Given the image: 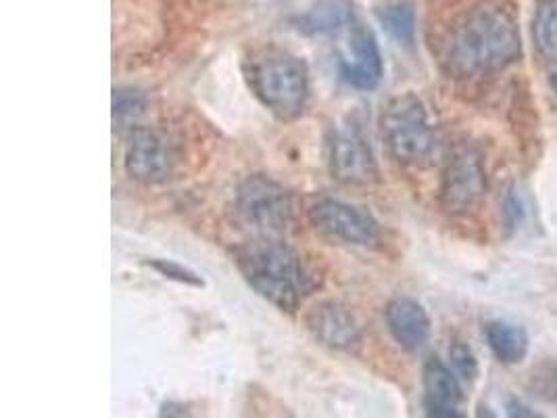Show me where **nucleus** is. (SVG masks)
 <instances>
[{
    "instance_id": "nucleus-1",
    "label": "nucleus",
    "mask_w": 557,
    "mask_h": 418,
    "mask_svg": "<svg viewBox=\"0 0 557 418\" xmlns=\"http://www.w3.org/2000/svg\"><path fill=\"white\" fill-rule=\"evenodd\" d=\"M522 54V40L511 13L493 2H482L451 29L443 67L454 78H476L499 72Z\"/></svg>"
},
{
    "instance_id": "nucleus-2",
    "label": "nucleus",
    "mask_w": 557,
    "mask_h": 418,
    "mask_svg": "<svg viewBox=\"0 0 557 418\" xmlns=\"http://www.w3.org/2000/svg\"><path fill=\"white\" fill-rule=\"evenodd\" d=\"M234 263L247 285L282 312H297L318 287L304 258L274 236H257L236 247Z\"/></svg>"
},
{
    "instance_id": "nucleus-3",
    "label": "nucleus",
    "mask_w": 557,
    "mask_h": 418,
    "mask_svg": "<svg viewBox=\"0 0 557 418\" xmlns=\"http://www.w3.org/2000/svg\"><path fill=\"white\" fill-rule=\"evenodd\" d=\"M245 76L257 101L282 122H293L309 99V70L304 59L276 47L251 52Z\"/></svg>"
},
{
    "instance_id": "nucleus-4",
    "label": "nucleus",
    "mask_w": 557,
    "mask_h": 418,
    "mask_svg": "<svg viewBox=\"0 0 557 418\" xmlns=\"http://www.w3.org/2000/svg\"><path fill=\"white\" fill-rule=\"evenodd\" d=\"M381 128L388 153L401 163L424 165L436 151V132L416 95H401L386 104Z\"/></svg>"
},
{
    "instance_id": "nucleus-5",
    "label": "nucleus",
    "mask_w": 557,
    "mask_h": 418,
    "mask_svg": "<svg viewBox=\"0 0 557 418\" xmlns=\"http://www.w3.org/2000/svg\"><path fill=\"white\" fill-rule=\"evenodd\" d=\"M236 213L257 236H280L293 220V199L282 184L270 176L253 174L238 184Z\"/></svg>"
},
{
    "instance_id": "nucleus-6",
    "label": "nucleus",
    "mask_w": 557,
    "mask_h": 418,
    "mask_svg": "<svg viewBox=\"0 0 557 418\" xmlns=\"http://www.w3.org/2000/svg\"><path fill=\"white\" fill-rule=\"evenodd\" d=\"M486 172L474 147H459L449 157L441 179V206L451 216H468L484 199Z\"/></svg>"
},
{
    "instance_id": "nucleus-7",
    "label": "nucleus",
    "mask_w": 557,
    "mask_h": 418,
    "mask_svg": "<svg viewBox=\"0 0 557 418\" xmlns=\"http://www.w3.org/2000/svg\"><path fill=\"white\" fill-rule=\"evenodd\" d=\"M309 224L332 241L357 247H374L381 241V224L361 208L336 199H318L307 209Z\"/></svg>"
},
{
    "instance_id": "nucleus-8",
    "label": "nucleus",
    "mask_w": 557,
    "mask_h": 418,
    "mask_svg": "<svg viewBox=\"0 0 557 418\" xmlns=\"http://www.w3.org/2000/svg\"><path fill=\"white\" fill-rule=\"evenodd\" d=\"M176 161V147L165 132L147 126L129 132L124 153L129 179L143 184L165 183L174 176Z\"/></svg>"
},
{
    "instance_id": "nucleus-9",
    "label": "nucleus",
    "mask_w": 557,
    "mask_h": 418,
    "mask_svg": "<svg viewBox=\"0 0 557 418\" xmlns=\"http://www.w3.org/2000/svg\"><path fill=\"white\" fill-rule=\"evenodd\" d=\"M338 72L357 90H374L384 76L381 49L370 27L351 22L336 45Z\"/></svg>"
},
{
    "instance_id": "nucleus-10",
    "label": "nucleus",
    "mask_w": 557,
    "mask_h": 418,
    "mask_svg": "<svg viewBox=\"0 0 557 418\" xmlns=\"http://www.w3.org/2000/svg\"><path fill=\"white\" fill-rule=\"evenodd\" d=\"M330 172L338 183L372 184L379 181V163L363 132L354 122L332 128L329 140Z\"/></svg>"
},
{
    "instance_id": "nucleus-11",
    "label": "nucleus",
    "mask_w": 557,
    "mask_h": 418,
    "mask_svg": "<svg viewBox=\"0 0 557 418\" xmlns=\"http://www.w3.org/2000/svg\"><path fill=\"white\" fill-rule=\"evenodd\" d=\"M305 324L309 333L330 349L355 352L361 345V329L354 312L338 302L315 304L305 316Z\"/></svg>"
},
{
    "instance_id": "nucleus-12",
    "label": "nucleus",
    "mask_w": 557,
    "mask_h": 418,
    "mask_svg": "<svg viewBox=\"0 0 557 418\" xmlns=\"http://www.w3.org/2000/svg\"><path fill=\"white\" fill-rule=\"evenodd\" d=\"M384 318L393 340L409 354H418L429 345L432 335L431 318L416 299H391L384 310Z\"/></svg>"
},
{
    "instance_id": "nucleus-13",
    "label": "nucleus",
    "mask_w": 557,
    "mask_h": 418,
    "mask_svg": "<svg viewBox=\"0 0 557 418\" xmlns=\"http://www.w3.org/2000/svg\"><path fill=\"white\" fill-rule=\"evenodd\" d=\"M463 404V392L456 370L431 358L424 366V408L429 417L459 418Z\"/></svg>"
},
{
    "instance_id": "nucleus-14",
    "label": "nucleus",
    "mask_w": 557,
    "mask_h": 418,
    "mask_svg": "<svg viewBox=\"0 0 557 418\" xmlns=\"http://www.w3.org/2000/svg\"><path fill=\"white\" fill-rule=\"evenodd\" d=\"M484 340L488 343L493 356L502 365H520L529 354V335L522 327L509 324L504 320H493L484 327Z\"/></svg>"
},
{
    "instance_id": "nucleus-15",
    "label": "nucleus",
    "mask_w": 557,
    "mask_h": 418,
    "mask_svg": "<svg viewBox=\"0 0 557 418\" xmlns=\"http://www.w3.org/2000/svg\"><path fill=\"white\" fill-rule=\"evenodd\" d=\"M354 22V15L349 7L341 0H324L304 13L295 26L304 34H334L343 32L345 27Z\"/></svg>"
},
{
    "instance_id": "nucleus-16",
    "label": "nucleus",
    "mask_w": 557,
    "mask_h": 418,
    "mask_svg": "<svg viewBox=\"0 0 557 418\" xmlns=\"http://www.w3.org/2000/svg\"><path fill=\"white\" fill-rule=\"evenodd\" d=\"M379 20L384 29L404 47L416 40V13L409 2H393L379 9Z\"/></svg>"
},
{
    "instance_id": "nucleus-17",
    "label": "nucleus",
    "mask_w": 557,
    "mask_h": 418,
    "mask_svg": "<svg viewBox=\"0 0 557 418\" xmlns=\"http://www.w3.org/2000/svg\"><path fill=\"white\" fill-rule=\"evenodd\" d=\"M532 36L536 49L547 59L557 61V0H545L539 7L532 24Z\"/></svg>"
},
{
    "instance_id": "nucleus-18",
    "label": "nucleus",
    "mask_w": 557,
    "mask_h": 418,
    "mask_svg": "<svg viewBox=\"0 0 557 418\" xmlns=\"http://www.w3.org/2000/svg\"><path fill=\"white\" fill-rule=\"evenodd\" d=\"M147 266L152 268L154 272H159L161 276H165L168 281H174L180 285H188V287H205L203 279L195 270H190V268H186L177 261L159 260L157 258V260L147 261Z\"/></svg>"
},
{
    "instance_id": "nucleus-19",
    "label": "nucleus",
    "mask_w": 557,
    "mask_h": 418,
    "mask_svg": "<svg viewBox=\"0 0 557 418\" xmlns=\"http://www.w3.org/2000/svg\"><path fill=\"white\" fill-rule=\"evenodd\" d=\"M449 358H451V366H454V370H456L459 379L472 383L479 377V362H476L472 349L466 343L456 341L451 345V349H449Z\"/></svg>"
},
{
    "instance_id": "nucleus-20",
    "label": "nucleus",
    "mask_w": 557,
    "mask_h": 418,
    "mask_svg": "<svg viewBox=\"0 0 557 418\" xmlns=\"http://www.w3.org/2000/svg\"><path fill=\"white\" fill-rule=\"evenodd\" d=\"M143 97L138 93H132V90H115V97H113V111H115V118H126V115H134L143 109Z\"/></svg>"
},
{
    "instance_id": "nucleus-21",
    "label": "nucleus",
    "mask_w": 557,
    "mask_h": 418,
    "mask_svg": "<svg viewBox=\"0 0 557 418\" xmlns=\"http://www.w3.org/2000/svg\"><path fill=\"white\" fill-rule=\"evenodd\" d=\"M522 218H524L522 201L518 199L516 190H507V197L504 199V220H506L507 229H518Z\"/></svg>"
},
{
    "instance_id": "nucleus-22",
    "label": "nucleus",
    "mask_w": 557,
    "mask_h": 418,
    "mask_svg": "<svg viewBox=\"0 0 557 418\" xmlns=\"http://www.w3.org/2000/svg\"><path fill=\"white\" fill-rule=\"evenodd\" d=\"M549 84H552V88H554V93L557 95V70L549 76Z\"/></svg>"
}]
</instances>
